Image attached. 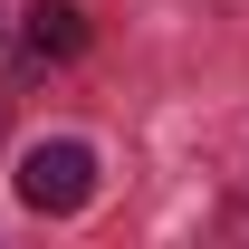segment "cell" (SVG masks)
Masks as SVG:
<instances>
[{
  "label": "cell",
  "mask_w": 249,
  "mask_h": 249,
  "mask_svg": "<svg viewBox=\"0 0 249 249\" xmlns=\"http://www.w3.org/2000/svg\"><path fill=\"white\" fill-rule=\"evenodd\" d=\"M29 48L38 58H77L87 48V10L77 0H29Z\"/></svg>",
  "instance_id": "2"
},
{
  "label": "cell",
  "mask_w": 249,
  "mask_h": 249,
  "mask_svg": "<svg viewBox=\"0 0 249 249\" xmlns=\"http://www.w3.org/2000/svg\"><path fill=\"white\" fill-rule=\"evenodd\" d=\"M96 192V154L87 144H29L19 154V201L29 211H87Z\"/></svg>",
  "instance_id": "1"
}]
</instances>
